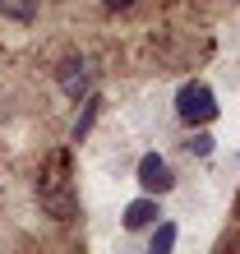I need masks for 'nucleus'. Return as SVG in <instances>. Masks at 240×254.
<instances>
[{
  "instance_id": "5",
  "label": "nucleus",
  "mask_w": 240,
  "mask_h": 254,
  "mask_svg": "<svg viewBox=\"0 0 240 254\" xmlns=\"http://www.w3.org/2000/svg\"><path fill=\"white\" fill-rule=\"evenodd\" d=\"M157 217H162L157 194H143V199L125 203V231H148V227H157Z\"/></svg>"
},
{
  "instance_id": "10",
  "label": "nucleus",
  "mask_w": 240,
  "mask_h": 254,
  "mask_svg": "<svg viewBox=\"0 0 240 254\" xmlns=\"http://www.w3.org/2000/svg\"><path fill=\"white\" fill-rule=\"evenodd\" d=\"M134 5V0H102V9H107V14H120V9H129Z\"/></svg>"
},
{
  "instance_id": "9",
  "label": "nucleus",
  "mask_w": 240,
  "mask_h": 254,
  "mask_svg": "<svg viewBox=\"0 0 240 254\" xmlns=\"http://www.w3.org/2000/svg\"><path fill=\"white\" fill-rule=\"evenodd\" d=\"M176 245V222H162V227L153 231V241H148V250H153V254H167Z\"/></svg>"
},
{
  "instance_id": "3",
  "label": "nucleus",
  "mask_w": 240,
  "mask_h": 254,
  "mask_svg": "<svg viewBox=\"0 0 240 254\" xmlns=\"http://www.w3.org/2000/svg\"><path fill=\"white\" fill-rule=\"evenodd\" d=\"M176 116H180L189 129L217 121V97H213V88H208V83H185V88L176 93Z\"/></svg>"
},
{
  "instance_id": "4",
  "label": "nucleus",
  "mask_w": 240,
  "mask_h": 254,
  "mask_svg": "<svg viewBox=\"0 0 240 254\" xmlns=\"http://www.w3.org/2000/svg\"><path fill=\"white\" fill-rule=\"evenodd\" d=\"M139 185H143V194H171L176 190V171H171V162L167 157H157V153H148V157H139Z\"/></svg>"
},
{
  "instance_id": "7",
  "label": "nucleus",
  "mask_w": 240,
  "mask_h": 254,
  "mask_svg": "<svg viewBox=\"0 0 240 254\" xmlns=\"http://www.w3.org/2000/svg\"><path fill=\"white\" fill-rule=\"evenodd\" d=\"M0 19H9V23H33V19H37V0H0Z\"/></svg>"
},
{
  "instance_id": "1",
  "label": "nucleus",
  "mask_w": 240,
  "mask_h": 254,
  "mask_svg": "<svg viewBox=\"0 0 240 254\" xmlns=\"http://www.w3.org/2000/svg\"><path fill=\"white\" fill-rule=\"evenodd\" d=\"M37 203L51 222H74L79 217V194H74V176H69V153L60 148L42 162L37 176Z\"/></svg>"
},
{
  "instance_id": "8",
  "label": "nucleus",
  "mask_w": 240,
  "mask_h": 254,
  "mask_svg": "<svg viewBox=\"0 0 240 254\" xmlns=\"http://www.w3.org/2000/svg\"><path fill=\"white\" fill-rule=\"evenodd\" d=\"M185 148H189L194 157H213V134H208L203 125H194V134L185 139Z\"/></svg>"
},
{
  "instance_id": "6",
  "label": "nucleus",
  "mask_w": 240,
  "mask_h": 254,
  "mask_svg": "<svg viewBox=\"0 0 240 254\" xmlns=\"http://www.w3.org/2000/svg\"><path fill=\"white\" fill-rule=\"evenodd\" d=\"M97 111H102V97L97 93H88L83 97V111H79V121H74V139H88V134H93V125H97Z\"/></svg>"
},
{
  "instance_id": "2",
  "label": "nucleus",
  "mask_w": 240,
  "mask_h": 254,
  "mask_svg": "<svg viewBox=\"0 0 240 254\" xmlns=\"http://www.w3.org/2000/svg\"><path fill=\"white\" fill-rule=\"evenodd\" d=\"M93 83H97V61L93 56H65L56 65V88L65 97H74V102H83L93 93Z\"/></svg>"
}]
</instances>
